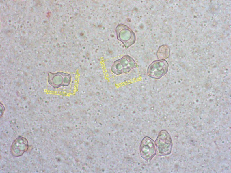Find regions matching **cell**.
I'll list each match as a JSON object with an SVG mask.
<instances>
[{"mask_svg": "<svg viewBox=\"0 0 231 173\" xmlns=\"http://www.w3.org/2000/svg\"><path fill=\"white\" fill-rule=\"evenodd\" d=\"M157 156H165L170 154L172 149L173 144L171 136L165 130L159 133L155 142Z\"/></svg>", "mask_w": 231, "mask_h": 173, "instance_id": "obj_1", "label": "cell"}, {"mask_svg": "<svg viewBox=\"0 0 231 173\" xmlns=\"http://www.w3.org/2000/svg\"><path fill=\"white\" fill-rule=\"evenodd\" d=\"M138 65L134 59L130 56L126 55L114 61L111 67V72L116 75L126 74Z\"/></svg>", "mask_w": 231, "mask_h": 173, "instance_id": "obj_2", "label": "cell"}, {"mask_svg": "<svg viewBox=\"0 0 231 173\" xmlns=\"http://www.w3.org/2000/svg\"><path fill=\"white\" fill-rule=\"evenodd\" d=\"M117 37L127 49L135 43L136 36L135 33L129 27L124 24H120L116 27Z\"/></svg>", "mask_w": 231, "mask_h": 173, "instance_id": "obj_3", "label": "cell"}, {"mask_svg": "<svg viewBox=\"0 0 231 173\" xmlns=\"http://www.w3.org/2000/svg\"><path fill=\"white\" fill-rule=\"evenodd\" d=\"M169 64L165 60L158 59L153 61L149 66L147 74L150 78L159 79L167 72Z\"/></svg>", "mask_w": 231, "mask_h": 173, "instance_id": "obj_4", "label": "cell"}, {"mask_svg": "<svg viewBox=\"0 0 231 173\" xmlns=\"http://www.w3.org/2000/svg\"><path fill=\"white\" fill-rule=\"evenodd\" d=\"M48 74V82L54 89L68 86L71 83V77L68 73L61 71L56 73L49 72Z\"/></svg>", "mask_w": 231, "mask_h": 173, "instance_id": "obj_5", "label": "cell"}, {"mask_svg": "<svg viewBox=\"0 0 231 173\" xmlns=\"http://www.w3.org/2000/svg\"><path fill=\"white\" fill-rule=\"evenodd\" d=\"M140 150L141 157L150 163L156 154L154 141L149 137H144L141 141Z\"/></svg>", "mask_w": 231, "mask_h": 173, "instance_id": "obj_6", "label": "cell"}, {"mask_svg": "<svg viewBox=\"0 0 231 173\" xmlns=\"http://www.w3.org/2000/svg\"><path fill=\"white\" fill-rule=\"evenodd\" d=\"M28 148V142L25 138L19 136L13 142L11 146V151L15 157L22 156Z\"/></svg>", "mask_w": 231, "mask_h": 173, "instance_id": "obj_7", "label": "cell"}, {"mask_svg": "<svg viewBox=\"0 0 231 173\" xmlns=\"http://www.w3.org/2000/svg\"><path fill=\"white\" fill-rule=\"evenodd\" d=\"M170 50L168 46L166 45L160 46L157 51L156 55L159 59L165 60L169 56Z\"/></svg>", "mask_w": 231, "mask_h": 173, "instance_id": "obj_8", "label": "cell"}]
</instances>
